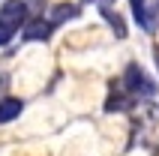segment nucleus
Listing matches in <instances>:
<instances>
[{
  "instance_id": "obj_1",
  "label": "nucleus",
  "mask_w": 159,
  "mask_h": 156,
  "mask_svg": "<svg viewBox=\"0 0 159 156\" xmlns=\"http://www.w3.org/2000/svg\"><path fill=\"white\" fill-rule=\"evenodd\" d=\"M120 81H123V87L135 96V99H150V96H156V90H159V84L138 66V63H129V66L123 69V78H120Z\"/></svg>"
},
{
  "instance_id": "obj_2",
  "label": "nucleus",
  "mask_w": 159,
  "mask_h": 156,
  "mask_svg": "<svg viewBox=\"0 0 159 156\" xmlns=\"http://www.w3.org/2000/svg\"><path fill=\"white\" fill-rule=\"evenodd\" d=\"M27 15H30V9H27L24 0H6L3 6H0V21L9 24L12 30H21L27 24Z\"/></svg>"
},
{
  "instance_id": "obj_3",
  "label": "nucleus",
  "mask_w": 159,
  "mask_h": 156,
  "mask_svg": "<svg viewBox=\"0 0 159 156\" xmlns=\"http://www.w3.org/2000/svg\"><path fill=\"white\" fill-rule=\"evenodd\" d=\"M51 30H54V24L48 18H33V21L24 24V42H45L51 36Z\"/></svg>"
},
{
  "instance_id": "obj_4",
  "label": "nucleus",
  "mask_w": 159,
  "mask_h": 156,
  "mask_svg": "<svg viewBox=\"0 0 159 156\" xmlns=\"http://www.w3.org/2000/svg\"><path fill=\"white\" fill-rule=\"evenodd\" d=\"M132 105H135V96L120 84L117 90H111V96H108V102H105V111H129Z\"/></svg>"
},
{
  "instance_id": "obj_5",
  "label": "nucleus",
  "mask_w": 159,
  "mask_h": 156,
  "mask_svg": "<svg viewBox=\"0 0 159 156\" xmlns=\"http://www.w3.org/2000/svg\"><path fill=\"white\" fill-rule=\"evenodd\" d=\"M81 9L75 6V3H57V6H51V12H48V21H51L54 27L66 24V21H72V18H78Z\"/></svg>"
},
{
  "instance_id": "obj_6",
  "label": "nucleus",
  "mask_w": 159,
  "mask_h": 156,
  "mask_svg": "<svg viewBox=\"0 0 159 156\" xmlns=\"http://www.w3.org/2000/svg\"><path fill=\"white\" fill-rule=\"evenodd\" d=\"M159 27V0H144V24L141 30L144 33H156Z\"/></svg>"
},
{
  "instance_id": "obj_7",
  "label": "nucleus",
  "mask_w": 159,
  "mask_h": 156,
  "mask_svg": "<svg viewBox=\"0 0 159 156\" xmlns=\"http://www.w3.org/2000/svg\"><path fill=\"white\" fill-rule=\"evenodd\" d=\"M21 111H24V102H21V99H15V96L3 99V102H0V123L15 120V117H18Z\"/></svg>"
},
{
  "instance_id": "obj_8",
  "label": "nucleus",
  "mask_w": 159,
  "mask_h": 156,
  "mask_svg": "<svg viewBox=\"0 0 159 156\" xmlns=\"http://www.w3.org/2000/svg\"><path fill=\"white\" fill-rule=\"evenodd\" d=\"M99 12H102V18L111 24V30H114L117 39H126V24H123V18L117 15V9L114 6H105V9H99Z\"/></svg>"
},
{
  "instance_id": "obj_9",
  "label": "nucleus",
  "mask_w": 159,
  "mask_h": 156,
  "mask_svg": "<svg viewBox=\"0 0 159 156\" xmlns=\"http://www.w3.org/2000/svg\"><path fill=\"white\" fill-rule=\"evenodd\" d=\"M129 6H132V18L138 21V27L144 24V0H129Z\"/></svg>"
},
{
  "instance_id": "obj_10",
  "label": "nucleus",
  "mask_w": 159,
  "mask_h": 156,
  "mask_svg": "<svg viewBox=\"0 0 159 156\" xmlns=\"http://www.w3.org/2000/svg\"><path fill=\"white\" fill-rule=\"evenodd\" d=\"M15 33H18V30H12L9 24H3V21H0V45L12 42V36H15Z\"/></svg>"
},
{
  "instance_id": "obj_11",
  "label": "nucleus",
  "mask_w": 159,
  "mask_h": 156,
  "mask_svg": "<svg viewBox=\"0 0 159 156\" xmlns=\"http://www.w3.org/2000/svg\"><path fill=\"white\" fill-rule=\"evenodd\" d=\"M84 3H90V6H99V9H105V6H114V0H84Z\"/></svg>"
}]
</instances>
